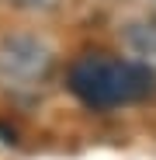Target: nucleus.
Returning <instances> with one entry per match:
<instances>
[{
    "instance_id": "1",
    "label": "nucleus",
    "mask_w": 156,
    "mask_h": 160,
    "mask_svg": "<svg viewBox=\"0 0 156 160\" xmlns=\"http://www.w3.org/2000/svg\"><path fill=\"white\" fill-rule=\"evenodd\" d=\"M149 84H153V73L146 66H139V63H128V59L87 56L69 73V87L87 104H97V108L135 101V98H142L149 91Z\"/></svg>"
},
{
    "instance_id": "2",
    "label": "nucleus",
    "mask_w": 156,
    "mask_h": 160,
    "mask_svg": "<svg viewBox=\"0 0 156 160\" xmlns=\"http://www.w3.org/2000/svg\"><path fill=\"white\" fill-rule=\"evenodd\" d=\"M49 66V52L35 38H11L0 49V70L14 80H31Z\"/></svg>"
},
{
    "instance_id": "3",
    "label": "nucleus",
    "mask_w": 156,
    "mask_h": 160,
    "mask_svg": "<svg viewBox=\"0 0 156 160\" xmlns=\"http://www.w3.org/2000/svg\"><path fill=\"white\" fill-rule=\"evenodd\" d=\"M132 49H135L139 59L156 63V28H139V32H132Z\"/></svg>"
},
{
    "instance_id": "4",
    "label": "nucleus",
    "mask_w": 156,
    "mask_h": 160,
    "mask_svg": "<svg viewBox=\"0 0 156 160\" xmlns=\"http://www.w3.org/2000/svg\"><path fill=\"white\" fill-rule=\"evenodd\" d=\"M17 7H28V11H52L59 7V0H14Z\"/></svg>"
}]
</instances>
